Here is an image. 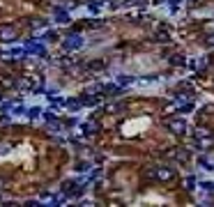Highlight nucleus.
Here are the masks:
<instances>
[{
  "instance_id": "nucleus-1",
  "label": "nucleus",
  "mask_w": 214,
  "mask_h": 207,
  "mask_svg": "<svg viewBox=\"0 0 214 207\" xmlns=\"http://www.w3.org/2000/svg\"><path fill=\"white\" fill-rule=\"evenodd\" d=\"M168 127H170L175 134H182V131H184V120H170V122H168Z\"/></svg>"
},
{
  "instance_id": "nucleus-3",
  "label": "nucleus",
  "mask_w": 214,
  "mask_h": 207,
  "mask_svg": "<svg viewBox=\"0 0 214 207\" xmlns=\"http://www.w3.org/2000/svg\"><path fill=\"white\" fill-rule=\"evenodd\" d=\"M157 177H159V180H170V177H173V170H168V168L163 170V168H161V170H157Z\"/></svg>"
},
{
  "instance_id": "nucleus-4",
  "label": "nucleus",
  "mask_w": 214,
  "mask_h": 207,
  "mask_svg": "<svg viewBox=\"0 0 214 207\" xmlns=\"http://www.w3.org/2000/svg\"><path fill=\"white\" fill-rule=\"evenodd\" d=\"M203 186H205V189H207V191H214V184H212V182H205Z\"/></svg>"
},
{
  "instance_id": "nucleus-2",
  "label": "nucleus",
  "mask_w": 214,
  "mask_h": 207,
  "mask_svg": "<svg viewBox=\"0 0 214 207\" xmlns=\"http://www.w3.org/2000/svg\"><path fill=\"white\" fill-rule=\"evenodd\" d=\"M81 44H83V39H81V37H69V41L65 44V46H67V48H79Z\"/></svg>"
}]
</instances>
